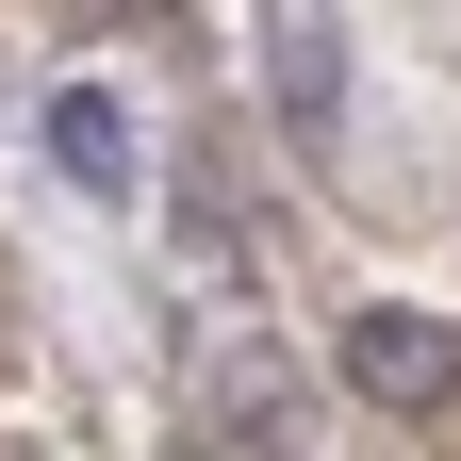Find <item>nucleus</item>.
Listing matches in <instances>:
<instances>
[{
    "label": "nucleus",
    "mask_w": 461,
    "mask_h": 461,
    "mask_svg": "<svg viewBox=\"0 0 461 461\" xmlns=\"http://www.w3.org/2000/svg\"><path fill=\"white\" fill-rule=\"evenodd\" d=\"M346 395H363V412H445L461 395V330L445 313H346Z\"/></svg>",
    "instance_id": "obj_1"
},
{
    "label": "nucleus",
    "mask_w": 461,
    "mask_h": 461,
    "mask_svg": "<svg viewBox=\"0 0 461 461\" xmlns=\"http://www.w3.org/2000/svg\"><path fill=\"white\" fill-rule=\"evenodd\" d=\"M50 165H67L83 198H132L149 165H132V115H115L99 83H50Z\"/></svg>",
    "instance_id": "obj_2"
},
{
    "label": "nucleus",
    "mask_w": 461,
    "mask_h": 461,
    "mask_svg": "<svg viewBox=\"0 0 461 461\" xmlns=\"http://www.w3.org/2000/svg\"><path fill=\"white\" fill-rule=\"evenodd\" d=\"M264 50H280V115H297V132H330V99H346V33H330V17H280Z\"/></svg>",
    "instance_id": "obj_3"
},
{
    "label": "nucleus",
    "mask_w": 461,
    "mask_h": 461,
    "mask_svg": "<svg viewBox=\"0 0 461 461\" xmlns=\"http://www.w3.org/2000/svg\"><path fill=\"white\" fill-rule=\"evenodd\" d=\"M214 445H248V461H297V429H280V412H297V395H280V363H214Z\"/></svg>",
    "instance_id": "obj_4"
}]
</instances>
